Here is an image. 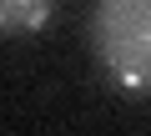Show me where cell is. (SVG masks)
Wrapping results in <instances>:
<instances>
[{"instance_id":"obj_1","label":"cell","mask_w":151,"mask_h":136,"mask_svg":"<svg viewBox=\"0 0 151 136\" xmlns=\"http://www.w3.org/2000/svg\"><path fill=\"white\" fill-rule=\"evenodd\" d=\"M91 50L116 91L151 96V0H96Z\"/></svg>"},{"instance_id":"obj_2","label":"cell","mask_w":151,"mask_h":136,"mask_svg":"<svg viewBox=\"0 0 151 136\" xmlns=\"http://www.w3.org/2000/svg\"><path fill=\"white\" fill-rule=\"evenodd\" d=\"M55 15V0H0V35H35Z\"/></svg>"}]
</instances>
